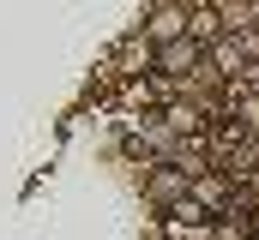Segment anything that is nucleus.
<instances>
[{
    "label": "nucleus",
    "mask_w": 259,
    "mask_h": 240,
    "mask_svg": "<svg viewBox=\"0 0 259 240\" xmlns=\"http://www.w3.org/2000/svg\"><path fill=\"white\" fill-rule=\"evenodd\" d=\"M151 198H157L163 210H175V204H187V198H193V174H181L175 162H163V168L151 174Z\"/></svg>",
    "instance_id": "nucleus-3"
},
{
    "label": "nucleus",
    "mask_w": 259,
    "mask_h": 240,
    "mask_svg": "<svg viewBox=\"0 0 259 240\" xmlns=\"http://www.w3.org/2000/svg\"><path fill=\"white\" fill-rule=\"evenodd\" d=\"M247 234H253V240H259V210H253V222H247Z\"/></svg>",
    "instance_id": "nucleus-9"
},
{
    "label": "nucleus",
    "mask_w": 259,
    "mask_h": 240,
    "mask_svg": "<svg viewBox=\"0 0 259 240\" xmlns=\"http://www.w3.org/2000/svg\"><path fill=\"white\" fill-rule=\"evenodd\" d=\"M235 42H241V60H259V24H247V30H235Z\"/></svg>",
    "instance_id": "nucleus-8"
},
{
    "label": "nucleus",
    "mask_w": 259,
    "mask_h": 240,
    "mask_svg": "<svg viewBox=\"0 0 259 240\" xmlns=\"http://www.w3.org/2000/svg\"><path fill=\"white\" fill-rule=\"evenodd\" d=\"M199 66H205V48H199L193 36L157 48V60H151V72H163V78H187V72H199Z\"/></svg>",
    "instance_id": "nucleus-2"
},
{
    "label": "nucleus",
    "mask_w": 259,
    "mask_h": 240,
    "mask_svg": "<svg viewBox=\"0 0 259 240\" xmlns=\"http://www.w3.org/2000/svg\"><path fill=\"white\" fill-rule=\"evenodd\" d=\"M163 120H169V132H193V126H199V108H187V102H175V108H169Z\"/></svg>",
    "instance_id": "nucleus-6"
},
{
    "label": "nucleus",
    "mask_w": 259,
    "mask_h": 240,
    "mask_svg": "<svg viewBox=\"0 0 259 240\" xmlns=\"http://www.w3.org/2000/svg\"><path fill=\"white\" fill-rule=\"evenodd\" d=\"M235 66H247V60H241V42H235V36H217V42H211V60H205V78H223V72H235Z\"/></svg>",
    "instance_id": "nucleus-5"
},
{
    "label": "nucleus",
    "mask_w": 259,
    "mask_h": 240,
    "mask_svg": "<svg viewBox=\"0 0 259 240\" xmlns=\"http://www.w3.org/2000/svg\"><path fill=\"white\" fill-rule=\"evenodd\" d=\"M235 126L241 132H259V96H241L235 102Z\"/></svg>",
    "instance_id": "nucleus-7"
},
{
    "label": "nucleus",
    "mask_w": 259,
    "mask_h": 240,
    "mask_svg": "<svg viewBox=\"0 0 259 240\" xmlns=\"http://www.w3.org/2000/svg\"><path fill=\"white\" fill-rule=\"evenodd\" d=\"M193 204H199V210H223V204H229V174L205 168V174L193 180Z\"/></svg>",
    "instance_id": "nucleus-4"
},
{
    "label": "nucleus",
    "mask_w": 259,
    "mask_h": 240,
    "mask_svg": "<svg viewBox=\"0 0 259 240\" xmlns=\"http://www.w3.org/2000/svg\"><path fill=\"white\" fill-rule=\"evenodd\" d=\"M187 24H193V6H151L145 12V42L151 48H169V42L187 36Z\"/></svg>",
    "instance_id": "nucleus-1"
}]
</instances>
